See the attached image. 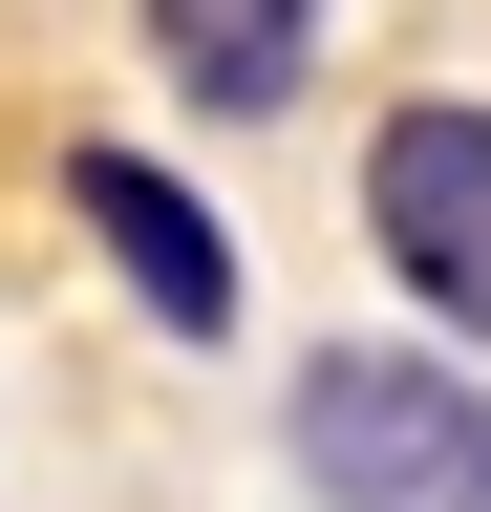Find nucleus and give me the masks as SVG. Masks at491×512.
<instances>
[{"label": "nucleus", "instance_id": "obj_2", "mask_svg": "<svg viewBox=\"0 0 491 512\" xmlns=\"http://www.w3.org/2000/svg\"><path fill=\"white\" fill-rule=\"evenodd\" d=\"M363 235H385V278L491 342V107H385L363 128Z\"/></svg>", "mask_w": 491, "mask_h": 512}, {"label": "nucleus", "instance_id": "obj_1", "mask_svg": "<svg viewBox=\"0 0 491 512\" xmlns=\"http://www.w3.org/2000/svg\"><path fill=\"white\" fill-rule=\"evenodd\" d=\"M299 491L321 512H491V384L406 363V342H321L299 363Z\"/></svg>", "mask_w": 491, "mask_h": 512}, {"label": "nucleus", "instance_id": "obj_3", "mask_svg": "<svg viewBox=\"0 0 491 512\" xmlns=\"http://www.w3.org/2000/svg\"><path fill=\"white\" fill-rule=\"evenodd\" d=\"M65 214L129 256V299L171 320V342H214V320H235V235H214V214H193L150 150H65Z\"/></svg>", "mask_w": 491, "mask_h": 512}, {"label": "nucleus", "instance_id": "obj_4", "mask_svg": "<svg viewBox=\"0 0 491 512\" xmlns=\"http://www.w3.org/2000/svg\"><path fill=\"white\" fill-rule=\"evenodd\" d=\"M150 64L193 107H299V64H321V0H150Z\"/></svg>", "mask_w": 491, "mask_h": 512}]
</instances>
